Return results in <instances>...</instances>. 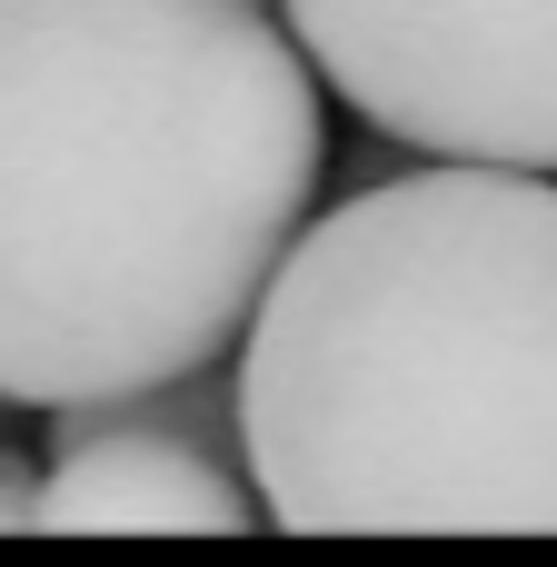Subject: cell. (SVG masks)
I'll use <instances>...</instances> for the list:
<instances>
[{
    "label": "cell",
    "instance_id": "cell-1",
    "mask_svg": "<svg viewBox=\"0 0 557 567\" xmlns=\"http://www.w3.org/2000/svg\"><path fill=\"white\" fill-rule=\"evenodd\" d=\"M319 189V60L259 0H0V399L239 359Z\"/></svg>",
    "mask_w": 557,
    "mask_h": 567
},
{
    "label": "cell",
    "instance_id": "cell-2",
    "mask_svg": "<svg viewBox=\"0 0 557 567\" xmlns=\"http://www.w3.org/2000/svg\"><path fill=\"white\" fill-rule=\"evenodd\" d=\"M239 449L289 538H557V169L319 209L239 339Z\"/></svg>",
    "mask_w": 557,
    "mask_h": 567
},
{
    "label": "cell",
    "instance_id": "cell-3",
    "mask_svg": "<svg viewBox=\"0 0 557 567\" xmlns=\"http://www.w3.org/2000/svg\"><path fill=\"white\" fill-rule=\"evenodd\" d=\"M289 30L399 150L557 169V0H289Z\"/></svg>",
    "mask_w": 557,
    "mask_h": 567
},
{
    "label": "cell",
    "instance_id": "cell-4",
    "mask_svg": "<svg viewBox=\"0 0 557 567\" xmlns=\"http://www.w3.org/2000/svg\"><path fill=\"white\" fill-rule=\"evenodd\" d=\"M259 518L269 508L239 449V359L50 409V538H249Z\"/></svg>",
    "mask_w": 557,
    "mask_h": 567
},
{
    "label": "cell",
    "instance_id": "cell-5",
    "mask_svg": "<svg viewBox=\"0 0 557 567\" xmlns=\"http://www.w3.org/2000/svg\"><path fill=\"white\" fill-rule=\"evenodd\" d=\"M20 528H40V468L20 449H0V538H20Z\"/></svg>",
    "mask_w": 557,
    "mask_h": 567
},
{
    "label": "cell",
    "instance_id": "cell-6",
    "mask_svg": "<svg viewBox=\"0 0 557 567\" xmlns=\"http://www.w3.org/2000/svg\"><path fill=\"white\" fill-rule=\"evenodd\" d=\"M0 409H10V399H0Z\"/></svg>",
    "mask_w": 557,
    "mask_h": 567
}]
</instances>
